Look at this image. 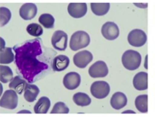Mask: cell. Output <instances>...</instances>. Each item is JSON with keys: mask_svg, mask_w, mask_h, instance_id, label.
<instances>
[{"mask_svg": "<svg viewBox=\"0 0 155 117\" xmlns=\"http://www.w3.org/2000/svg\"><path fill=\"white\" fill-rule=\"evenodd\" d=\"M122 63L126 69L134 71L139 68L141 63V56L138 52L135 50H127L122 56Z\"/></svg>", "mask_w": 155, "mask_h": 117, "instance_id": "obj_1", "label": "cell"}, {"mask_svg": "<svg viewBox=\"0 0 155 117\" xmlns=\"http://www.w3.org/2000/svg\"><path fill=\"white\" fill-rule=\"evenodd\" d=\"M90 43V36L86 31H78L71 36L70 47L73 51L86 47Z\"/></svg>", "mask_w": 155, "mask_h": 117, "instance_id": "obj_2", "label": "cell"}, {"mask_svg": "<svg viewBox=\"0 0 155 117\" xmlns=\"http://www.w3.org/2000/svg\"><path fill=\"white\" fill-rule=\"evenodd\" d=\"M18 103V93L13 90H8L5 91L2 97L0 99V107L7 109L16 108Z\"/></svg>", "mask_w": 155, "mask_h": 117, "instance_id": "obj_3", "label": "cell"}, {"mask_svg": "<svg viewBox=\"0 0 155 117\" xmlns=\"http://www.w3.org/2000/svg\"><path fill=\"white\" fill-rule=\"evenodd\" d=\"M91 93L97 99H103L107 97L110 92V87L104 81H94L91 86Z\"/></svg>", "mask_w": 155, "mask_h": 117, "instance_id": "obj_4", "label": "cell"}, {"mask_svg": "<svg viewBox=\"0 0 155 117\" xmlns=\"http://www.w3.org/2000/svg\"><path fill=\"white\" fill-rule=\"evenodd\" d=\"M147 36L146 33L141 29H134L129 33L128 41L131 46L140 47L144 45L147 42Z\"/></svg>", "mask_w": 155, "mask_h": 117, "instance_id": "obj_5", "label": "cell"}, {"mask_svg": "<svg viewBox=\"0 0 155 117\" xmlns=\"http://www.w3.org/2000/svg\"><path fill=\"white\" fill-rule=\"evenodd\" d=\"M68 34L63 31H56L51 37V44L54 49L64 51L68 46Z\"/></svg>", "mask_w": 155, "mask_h": 117, "instance_id": "obj_6", "label": "cell"}, {"mask_svg": "<svg viewBox=\"0 0 155 117\" xmlns=\"http://www.w3.org/2000/svg\"><path fill=\"white\" fill-rule=\"evenodd\" d=\"M93 60V55L88 50H83L73 56V63L78 68H84Z\"/></svg>", "mask_w": 155, "mask_h": 117, "instance_id": "obj_7", "label": "cell"}, {"mask_svg": "<svg viewBox=\"0 0 155 117\" xmlns=\"http://www.w3.org/2000/svg\"><path fill=\"white\" fill-rule=\"evenodd\" d=\"M109 70L104 61L99 60L94 63L88 69V74L92 78L105 77L108 74Z\"/></svg>", "mask_w": 155, "mask_h": 117, "instance_id": "obj_8", "label": "cell"}, {"mask_svg": "<svg viewBox=\"0 0 155 117\" xmlns=\"http://www.w3.org/2000/svg\"><path fill=\"white\" fill-rule=\"evenodd\" d=\"M101 33L107 40H114L119 36V28L114 22H107L101 27Z\"/></svg>", "mask_w": 155, "mask_h": 117, "instance_id": "obj_9", "label": "cell"}, {"mask_svg": "<svg viewBox=\"0 0 155 117\" xmlns=\"http://www.w3.org/2000/svg\"><path fill=\"white\" fill-rule=\"evenodd\" d=\"M86 3H70L68 7V11L70 15L74 18H81L87 12Z\"/></svg>", "mask_w": 155, "mask_h": 117, "instance_id": "obj_10", "label": "cell"}, {"mask_svg": "<svg viewBox=\"0 0 155 117\" xmlns=\"http://www.w3.org/2000/svg\"><path fill=\"white\" fill-rule=\"evenodd\" d=\"M81 76L76 72H70L64 76L63 84L68 90H73L77 89L81 84Z\"/></svg>", "mask_w": 155, "mask_h": 117, "instance_id": "obj_11", "label": "cell"}, {"mask_svg": "<svg viewBox=\"0 0 155 117\" xmlns=\"http://www.w3.org/2000/svg\"><path fill=\"white\" fill-rule=\"evenodd\" d=\"M19 13L23 19L31 20L37 14V7L34 3H25L20 7Z\"/></svg>", "mask_w": 155, "mask_h": 117, "instance_id": "obj_12", "label": "cell"}, {"mask_svg": "<svg viewBox=\"0 0 155 117\" xmlns=\"http://www.w3.org/2000/svg\"><path fill=\"white\" fill-rule=\"evenodd\" d=\"M134 86L137 90H146L148 88V74L147 72H139L136 74L133 80Z\"/></svg>", "mask_w": 155, "mask_h": 117, "instance_id": "obj_13", "label": "cell"}, {"mask_svg": "<svg viewBox=\"0 0 155 117\" xmlns=\"http://www.w3.org/2000/svg\"><path fill=\"white\" fill-rule=\"evenodd\" d=\"M127 102H128V100L125 95L120 92H115L112 96L111 100H110V104L112 107L116 110H120L124 108L127 105Z\"/></svg>", "mask_w": 155, "mask_h": 117, "instance_id": "obj_14", "label": "cell"}, {"mask_svg": "<svg viewBox=\"0 0 155 117\" xmlns=\"http://www.w3.org/2000/svg\"><path fill=\"white\" fill-rule=\"evenodd\" d=\"M69 64V57L63 55H58V56L55 57L54 60H53V70L55 71H62L68 68Z\"/></svg>", "mask_w": 155, "mask_h": 117, "instance_id": "obj_15", "label": "cell"}, {"mask_svg": "<svg viewBox=\"0 0 155 117\" xmlns=\"http://www.w3.org/2000/svg\"><path fill=\"white\" fill-rule=\"evenodd\" d=\"M39 89L36 85L27 84L25 90H24V98L28 103H32L36 99L39 94Z\"/></svg>", "mask_w": 155, "mask_h": 117, "instance_id": "obj_16", "label": "cell"}, {"mask_svg": "<svg viewBox=\"0 0 155 117\" xmlns=\"http://www.w3.org/2000/svg\"><path fill=\"white\" fill-rule=\"evenodd\" d=\"M51 105L50 100L47 97H41L34 108L35 114H47Z\"/></svg>", "mask_w": 155, "mask_h": 117, "instance_id": "obj_17", "label": "cell"}, {"mask_svg": "<svg viewBox=\"0 0 155 117\" xmlns=\"http://www.w3.org/2000/svg\"><path fill=\"white\" fill-rule=\"evenodd\" d=\"M27 81L22 79L19 76L14 77L12 80L10 81V84H9V87L11 90H13L17 92L18 94H22L23 93V90H25V87L27 85Z\"/></svg>", "mask_w": 155, "mask_h": 117, "instance_id": "obj_18", "label": "cell"}, {"mask_svg": "<svg viewBox=\"0 0 155 117\" xmlns=\"http://www.w3.org/2000/svg\"><path fill=\"white\" fill-rule=\"evenodd\" d=\"M110 7V3H91V9L96 15H104L108 12Z\"/></svg>", "mask_w": 155, "mask_h": 117, "instance_id": "obj_19", "label": "cell"}, {"mask_svg": "<svg viewBox=\"0 0 155 117\" xmlns=\"http://www.w3.org/2000/svg\"><path fill=\"white\" fill-rule=\"evenodd\" d=\"M14 53L10 47H5L0 50V64H9L13 62Z\"/></svg>", "mask_w": 155, "mask_h": 117, "instance_id": "obj_20", "label": "cell"}, {"mask_svg": "<svg viewBox=\"0 0 155 117\" xmlns=\"http://www.w3.org/2000/svg\"><path fill=\"white\" fill-rule=\"evenodd\" d=\"M135 105L138 111L141 113L148 112V95H141L136 98Z\"/></svg>", "mask_w": 155, "mask_h": 117, "instance_id": "obj_21", "label": "cell"}, {"mask_svg": "<svg viewBox=\"0 0 155 117\" xmlns=\"http://www.w3.org/2000/svg\"><path fill=\"white\" fill-rule=\"evenodd\" d=\"M74 103L79 106H87L91 103V99L87 94L84 92H77L73 97Z\"/></svg>", "mask_w": 155, "mask_h": 117, "instance_id": "obj_22", "label": "cell"}, {"mask_svg": "<svg viewBox=\"0 0 155 117\" xmlns=\"http://www.w3.org/2000/svg\"><path fill=\"white\" fill-rule=\"evenodd\" d=\"M13 79V73L9 66H0V81L6 84Z\"/></svg>", "mask_w": 155, "mask_h": 117, "instance_id": "obj_23", "label": "cell"}, {"mask_svg": "<svg viewBox=\"0 0 155 117\" xmlns=\"http://www.w3.org/2000/svg\"><path fill=\"white\" fill-rule=\"evenodd\" d=\"M38 21L46 29H52V28H54V18L50 14H42L38 18Z\"/></svg>", "mask_w": 155, "mask_h": 117, "instance_id": "obj_24", "label": "cell"}, {"mask_svg": "<svg viewBox=\"0 0 155 117\" xmlns=\"http://www.w3.org/2000/svg\"><path fill=\"white\" fill-rule=\"evenodd\" d=\"M10 10L5 7H0V27H3L10 20L11 18Z\"/></svg>", "mask_w": 155, "mask_h": 117, "instance_id": "obj_25", "label": "cell"}, {"mask_svg": "<svg viewBox=\"0 0 155 117\" xmlns=\"http://www.w3.org/2000/svg\"><path fill=\"white\" fill-rule=\"evenodd\" d=\"M27 32L33 36H40L43 33V29L37 23H31L27 26Z\"/></svg>", "mask_w": 155, "mask_h": 117, "instance_id": "obj_26", "label": "cell"}, {"mask_svg": "<svg viewBox=\"0 0 155 117\" xmlns=\"http://www.w3.org/2000/svg\"><path fill=\"white\" fill-rule=\"evenodd\" d=\"M68 113H69V108L62 102L55 103L51 111V114H68Z\"/></svg>", "mask_w": 155, "mask_h": 117, "instance_id": "obj_27", "label": "cell"}, {"mask_svg": "<svg viewBox=\"0 0 155 117\" xmlns=\"http://www.w3.org/2000/svg\"><path fill=\"white\" fill-rule=\"evenodd\" d=\"M5 47V41L2 38H0V50L3 49Z\"/></svg>", "mask_w": 155, "mask_h": 117, "instance_id": "obj_28", "label": "cell"}]
</instances>
